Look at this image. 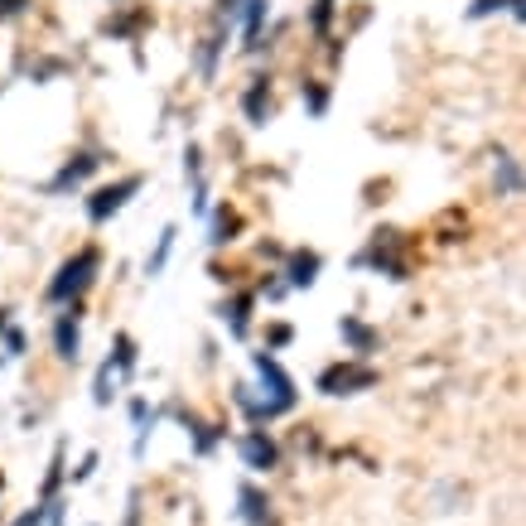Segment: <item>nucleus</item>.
Here are the masks:
<instances>
[{"instance_id": "nucleus-1", "label": "nucleus", "mask_w": 526, "mask_h": 526, "mask_svg": "<svg viewBox=\"0 0 526 526\" xmlns=\"http://www.w3.org/2000/svg\"><path fill=\"white\" fill-rule=\"evenodd\" d=\"M126 194H136V179H126L121 189H102V194H97V203H92V218H107V213H116V208L126 203Z\"/></svg>"}, {"instance_id": "nucleus-2", "label": "nucleus", "mask_w": 526, "mask_h": 526, "mask_svg": "<svg viewBox=\"0 0 526 526\" xmlns=\"http://www.w3.org/2000/svg\"><path fill=\"white\" fill-rule=\"evenodd\" d=\"M314 271H319V256H300V261H295V285H309V280H314Z\"/></svg>"}, {"instance_id": "nucleus-3", "label": "nucleus", "mask_w": 526, "mask_h": 526, "mask_svg": "<svg viewBox=\"0 0 526 526\" xmlns=\"http://www.w3.org/2000/svg\"><path fill=\"white\" fill-rule=\"evenodd\" d=\"M247 459H251V464H271V459H276V449H271V444H261V440H247Z\"/></svg>"}]
</instances>
